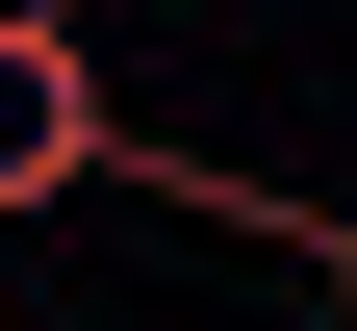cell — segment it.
<instances>
[{
    "instance_id": "1",
    "label": "cell",
    "mask_w": 357,
    "mask_h": 331,
    "mask_svg": "<svg viewBox=\"0 0 357 331\" xmlns=\"http://www.w3.org/2000/svg\"><path fill=\"white\" fill-rule=\"evenodd\" d=\"M102 178H153V204H230L255 255H306V229H332V204H281V178H204V153H128L102 52H77V0H0V229H26V204H102Z\"/></svg>"
},
{
    "instance_id": "2",
    "label": "cell",
    "mask_w": 357,
    "mask_h": 331,
    "mask_svg": "<svg viewBox=\"0 0 357 331\" xmlns=\"http://www.w3.org/2000/svg\"><path fill=\"white\" fill-rule=\"evenodd\" d=\"M306 280H332V331H357V204H332V229H306Z\"/></svg>"
}]
</instances>
